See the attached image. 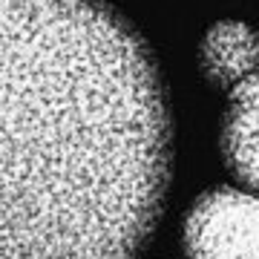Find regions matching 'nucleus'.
<instances>
[{
	"mask_svg": "<svg viewBox=\"0 0 259 259\" xmlns=\"http://www.w3.org/2000/svg\"><path fill=\"white\" fill-rule=\"evenodd\" d=\"M170 179L139 29L104 0H0V259H136Z\"/></svg>",
	"mask_w": 259,
	"mask_h": 259,
	"instance_id": "1",
	"label": "nucleus"
},
{
	"mask_svg": "<svg viewBox=\"0 0 259 259\" xmlns=\"http://www.w3.org/2000/svg\"><path fill=\"white\" fill-rule=\"evenodd\" d=\"M182 242L190 259H259V196L213 187L190 204Z\"/></svg>",
	"mask_w": 259,
	"mask_h": 259,
	"instance_id": "2",
	"label": "nucleus"
},
{
	"mask_svg": "<svg viewBox=\"0 0 259 259\" xmlns=\"http://www.w3.org/2000/svg\"><path fill=\"white\" fill-rule=\"evenodd\" d=\"M199 64L213 90L231 95L242 81L259 72V32L242 20L213 23L202 37Z\"/></svg>",
	"mask_w": 259,
	"mask_h": 259,
	"instance_id": "3",
	"label": "nucleus"
},
{
	"mask_svg": "<svg viewBox=\"0 0 259 259\" xmlns=\"http://www.w3.org/2000/svg\"><path fill=\"white\" fill-rule=\"evenodd\" d=\"M219 150L231 176L259 193V72L231 93Z\"/></svg>",
	"mask_w": 259,
	"mask_h": 259,
	"instance_id": "4",
	"label": "nucleus"
}]
</instances>
